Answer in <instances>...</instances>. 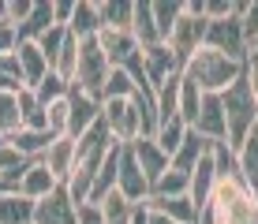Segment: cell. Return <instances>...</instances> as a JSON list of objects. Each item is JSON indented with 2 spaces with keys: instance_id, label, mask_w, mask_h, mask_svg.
<instances>
[{
  "instance_id": "d6a6232c",
  "label": "cell",
  "mask_w": 258,
  "mask_h": 224,
  "mask_svg": "<svg viewBox=\"0 0 258 224\" xmlns=\"http://www.w3.org/2000/svg\"><path fill=\"white\" fill-rule=\"evenodd\" d=\"M97 209H101L105 224H131V217H135V202H127L120 191H112L109 198L97 205Z\"/></svg>"
},
{
  "instance_id": "f1b7e54d",
  "label": "cell",
  "mask_w": 258,
  "mask_h": 224,
  "mask_svg": "<svg viewBox=\"0 0 258 224\" xmlns=\"http://www.w3.org/2000/svg\"><path fill=\"white\" fill-rule=\"evenodd\" d=\"M23 131V112H19V94H0V138H12Z\"/></svg>"
},
{
  "instance_id": "f6af8a7d",
  "label": "cell",
  "mask_w": 258,
  "mask_h": 224,
  "mask_svg": "<svg viewBox=\"0 0 258 224\" xmlns=\"http://www.w3.org/2000/svg\"><path fill=\"white\" fill-rule=\"evenodd\" d=\"M146 224H176V220H168L165 213H154V209H150V220H146Z\"/></svg>"
},
{
  "instance_id": "3957f363",
  "label": "cell",
  "mask_w": 258,
  "mask_h": 224,
  "mask_svg": "<svg viewBox=\"0 0 258 224\" xmlns=\"http://www.w3.org/2000/svg\"><path fill=\"white\" fill-rule=\"evenodd\" d=\"M221 105H225V123H228V146L239 150L258 127V101H254L251 86H247V79H236L221 94Z\"/></svg>"
},
{
  "instance_id": "ee69618b",
  "label": "cell",
  "mask_w": 258,
  "mask_h": 224,
  "mask_svg": "<svg viewBox=\"0 0 258 224\" xmlns=\"http://www.w3.org/2000/svg\"><path fill=\"white\" fill-rule=\"evenodd\" d=\"M79 224H105V217H101L97 205H83V209H79Z\"/></svg>"
},
{
  "instance_id": "30bf717a",
  "label": "cell",
  "mask_w": 258,
  "mask_h": 224,
  "mask_svg": "<svg viewBox=\"0 0 258 224\" xmlns=\"http://www.w3.org/2000/svg\"><path fill=\"white\" fill-rule=\"evenodd\" d=\"M34 224H79V205L71 202L68 187H56L49 198L34 205Z\"/></svg>"
},
{
  "instance_id": "d6986e66",
  "label": "cell",
  "mask_w": 258,
  "mask_h": 224,
  "mask_svg": "<svg viewBox=\"0 0 258 224\" xmlns=\"http://www.w3.org/2000/svg\"><path fill=\"white\" fill-rule=\"evenodd\" d=\"M146 205L154 213H165V217L176 220V224H199V217H202V209L187 198V194H183V198H150Z\"/></svg>"
},
{
  "instance_id": "8992f818",
  "label": "cell",
  "mask_w": 258,
  "mask_h": 224,
  "mask_svg": "<svg viewBox=\"0 0 258 224\" xmlns=\"http://www.w3.org/2000/svg\"><path fill=\"white\" fill-rule=\"evenodd\" d=\"M116 191L123 194L127 202H135V205H142V202H150V194H154V187H150V179H146V172L139 168V161H135V150L131 146H123L120 150V172H116Z\"/></svg>"
},
{
  "instance_id": "2e32d148",
  "label": "cell",
  "mask_w": 258,
  "mask_h": 224,
  "mask_svg": "<svg viewBox=\"0 0 258 224\" xmlns=\"http://www.w3.org/2000/svg\"><path fill=\"white\" fill-rule=\"evenodd\" d=\"M56 179H52V172L41 161H30V168L23 172V183H19V194L23 198H30V202H41V198H49L52 191H56Z\"/></svg>"
},
{
  "instance_id": "4316f807",
  "label": "cell",
  "mask_w": 258,
  "mask_h": 224,
  "mask_svg": "<svg viewBox=\"0 0 258 224\" xmlns=\"http://www.w3.org/2000/svg\"><path fill=\"white\" fill-rule=\"evenodd\" d=\"M101 8V23L116 26V30H131L135 23V0H97Z\"/></svg>"
},
{
  "instance_id": "1f68e13d",
  "label": "cell",
  "mask_w": 258,
  "mask_h": 224,
  "mask_svg": "<svg viewBox=\"0 0 258 224\" xmlns=\"http://www.w3.org/2000/svg\"><path fill=\"white\" fill-rule=\"evenodd\" d=\"M180 15H183V0H154V23H157L161 41H168V34L180 23Z\"/></svg>"
},
{
  "instance_id": "ba28073f",
  "label": "cell",
  "mask_w": 258,
  "mask_h": 224,
  "mask_svg": "<svg viewBox=\"0 0 258 224\" xmlns=\"http://www.w3.org/2000/svg\"><path fill=\"white\" fill-rule=\"evenodd\" d=\"M97 45H101L109 67H127L131 60H139V52H142L135 34L131 30H116V26H105V30L97 34Z\"/></svg>"
},
{
  "instance_id": "e0dca14e",
  "label": "cell",
  "mask_w": 258,
  "mask_h": 224,
  "mask_svg": "<svg viewBox=\"0 0 258 224\" xmlns=\"http://www.w3.org/2000/svg\"><path fill=\"white\" fill-rule=\"evenodd\" d=\"M131 150H135V161H139V168H142V172H146L150 187H154L157 179H161V176L168 172V165H172V161H168V157L161 154V150H157V142H154V138H139Z\"/></svg>"
},
{
  "instance_id": "603a6c76",
  "label": "cell",
  "mask_w": 258,
  "mask_h": 224,
  "mask_svg": "<svg viewBox=\"0 0 258 224\" xmlns=\"http://www.w3.org/2000/svg\"><path fill=\"white\" fill-rule=\"evenodd\" d=\"M12 142L15 150H19V154L26 157V161H41L45 157V150L52 146V142H56V134H49V131H30V127H23L19 134H12Z\"/></svg>"
},
{
  "instance_id": "f5cc1de1",
  "label": "cell",
  "mask_w": 258,
  "mask_h": 224,
  "mask_svg": "<svg viewBox=\"0 0 258 224\" xmlns=\"http://www.w3.org/2000/svg\"><path fill=\"white\" fill-rule=\"evenodd\" d=\"M254 134H258V127H254Z\"/></svg>"
},
{
  "instance_id": "9c48e42d",
  "label": "cell",
  "mask_w": 258,
  "mask_h": 224,
  "mask_svg": "<svg viewBox=\"0 0 258 224\" xmlns=\"http://www.w3.org/2000/svg\"><path fill=\"white\" fill-rule=\"evenodd\" d=\"M142 71H146L150 86H154V94L161 90L168 79H176L183 71V64L176 60V52L168 49V45H154V49H142Z\"/></svg>"
},
{
  "instance_id": "277c9868",
  "label": "cell",
  "mask_w": 258,
  "mask_h": 224,
  "mask_svg": "<svg viewBox=\"0 0 258 224\" xmlns=\"http://www.w3.org/2000/svg\"><path fill=\"white\" fill-rule=\"evenodd\" d=\"M109 60H105L101 45H97V38H86L83 45H79V71H75V90L86 97H97L101 101L105 94V83H109Z\"/></svg>"
},
{
  "instance_id": "cb8c5ba5",
  "label": "cell",
  "mask_w": 258,
  "mask_h": 224,
  "mask_svg": "<svg viewBox=\"0 0 258 224\" xmlns=\"http://www.w3.org/2000/svg\"><path fill=\"white\" fill-rule=\"evenodd\" d=\"M34 205L30 198H23L19 191L0 194V224H34Z\"/></svg>"
},
{
  "instance_id": "44dd1931",
  "label": "cell",
  "mask_w": 258,
  "mask_h": 224,
  "mask_svg": "<svg viewBox=\"0 0 258 224\" xmlns=\"http://www.w3.org/2000/svg\"><path fill=\"white\" fill-rule=\"evenodd\" d=\"M131 34L139 38L142 49L165 45L161 34H157V23H154V0H139V4H135V23H131Z\"/></svg>"
},
{
  "instance_id": "f35d334b",
  "label": "cell",
  "mask_w": 258,
  "mask_h": 224,
  "mask_svg": "<svg viewBox=\"0 0 258 224\" xmlns=\"http://www.w3.org/2000/svg\"><path fill=\"white\" fill-rule=\"evenodd\" d=\"M34 4H38V0H8L4 4V23L19 30V26L34 15Z\"/></svg>"
},
{
  "instance_id": "bcb514c9",
  "label": "cell",
  "mask_w": 258,
  "mask_h": 224,
  "mask_svg": "<svg viewBox=\"0 0 258 224\" xmlns=\"http://www.w3.org/2000/svg\"><path fill=\"white\" fill-rule=\"evenodd\" d=\"M199 224H213V217H210V205L202 209V217H199Z\"/></svg>"
},
{
  "instance_id": "52a82bcc",
  "label": "cell",
  "mask_w": 258,
  "mask_h": 224,
  "mask_svg": "<svg viewBox=\"0 0 258 224\" xmlns=\"http://www.w3.org/2000/svg\"><path fill=\"white\" fill-rule=\"evenodd\" d=\"M206 45H210V49H217V52H225V56H232V60H239V64L247 60V49H251L247 38H243V23H239V19L210 23L206 26Z\"/></svg>"
},
{
  "instance_id": "d4e9b609",
  "label": "cell",
  "mask_w": 258,
  "mask_h": 224,
  "mask_svg": "<svg viewBox=\"0 0 258 224\" xmlns=\"http://www.w3.org/2000/svg\"><path fill=\"white\" fill-rule=\"evenodd\" d=\"M187 123L180 120V116H176V120H165V123H157V131H154V142H157V150H161V154L172 161L176 157V150L183 146V138H187Z\"/></svg>"
},
{
  "instance_id": "60d3db41",
  "label": "cell",
  "mask_w": 258,
  "mask_h": 224,
  "mask_svg": "<svg viewBox=\"0 0 258 224\" xmlns=\"http://www.w3.org/2000/svg\"><path fill=\"white\" fill-rule=\"evenodd\" d=\"M75 4H79V0H52V19H56V26H71V19H75Z\"/></svg>"
},
{
  "instance_id": "b9f144b4",
  "label": "cell",
  "mask_w": 258,
  "mask_h": 224,
  "mask_svg": "<svg viewBox=\"0 0 258 224\" xmlns=\"http://www.w3.org/2000/svg\"><path fill=\"white\" fill-rule=\"evenodd\" d=\"M243 79H247V86H251V94L258 101V56L251 49H247V60H243Z\"/></svg>"
},
{
  "instance_id": "ac0fdd59",
  "label": "cell",
  "mask_w": 258,
  "mask_h": 224,
  "mask_svg": "<svg viewBox=\"0 0 258 224\" xmlns=\"http://www.w3.org/2000/svg\"><path fill=\"white\" fill-rule=\"evenodd\" d=\"M71 34H75L79 41H86V38H97V34L105 30V23H101V8H97V0H79L75 4V19H71L68 26Z\"/></svg>"
},
{
  "instance_id": "f907efd6",
  "label": "cell",
  "mask_w": 258,
  "mask_h": 224,
  "mask_svg": "<svg viewBox=\"0 0 258 224\" xmlns=\"http://www.w3.org/2000/svg\"><path fill=\"white\" fill-rule=\"evenodd\" d=\"M4 142H8V138H0V146H4Z\"/></svg>"
},
{
  "instance_id": "7a4b0ae2",
  "label": "cell",
  "mask_w": 258,
  "mask_h": 224,
  "mask_svg": "<svg viewBox=\"0 0 258 224\" xmlns=\"http://www.w3.org/2000/svg\"><path fill=\"white\" fill-rule=\"evenodd\" d=\"M210 217L213 224H258V198L243 187V179H217Z\"/></svg>"
},
{
  "instance_id": "ffe728a7",
  "label": "cell",
  "mask_w": 258,
  "mask_h": 224,
  "mask_svg": "<svg viewBox=\"0 0 258 224\" xmlns=\"http://www.w3.org/2000/svg\"><path fill=\"white\" fill-rule=\"evenodd\" d=\"M210 154V142L202 138L199 131H187V138H183V146L176 150V157H172V165L168 168H176V172H183V176H191L195 172V165H199L202 157Z\"/></svg>"
},
{
  "instance_id": "8fae6325",
  "label": "cell",
  "mask_w": 258,
  "mask_h": 224,
  "mask_svg": "<svg viewBox=\"0 0 258 224\" xmlns=\"http://www.w3.org/2000/svg\"><path fill=\"white\" fill-rule=\"evenodd\" d=\"M75 161H79V142L71 138V134H64V138H56V142L45 150L41 165L52 172V179H56L60 187H68V179L75 176Z\"/></svg>"
},
{
  "instance_id": "c3c4849f",
  "label": "cell",
  "mask_w": 258,
  "mask_h": 224,
  "mask_svg": "<svg viewBox=\"0 0 258 224\" xmlns=\"http://www.w3.org/2000/svg\"><path fill=\"white\" fill-rule=\"evenodd\" d=\"M251 52H254V56H258V41H251Z\"/></svg>"
},
{
  "instance_id": "816d5d0a",
  "label": "cell",
  "mask_w": 258,
  "mask_h": 224,
  "mask_svg": "<svg viewBox=\"0 0 258 224\" xmlns=\"http://www.w3.org/2000/svg\"><path fill=\"white\" fill-rule=\"evenodd\" d=\"M254 198H258V191H254Z\"/></svg>"
},
{
  "instance_id": "7c38bea8",
  "label": "cell",
  "mask_w": 258,
  "mask_h": 224,
  "mask_svg": "<svg viewBox=\"0 0 258 224\" xmlns=\"http://www.w3.org/2000/svg\"><path fill=\"white\" fill-rule=\"evenodd\" d=\"M206 142H228V123H225V105H221V94H206L202 97V109H199V120L195 127Z\"/></svg>"
},
{
  "instance_id": "ab89813d",
  "label": "cell",
  "mask_w": 258,
  "mask_h": 224,
  "mask_svg": "<svg viewBox=\"0 0 258 224\" xmlns=\"http://www.w3.org/2000/svg\"><path fill=\"white\" fill-rule=\"evenodd\" d=\"M243 38H247V45L251 41H258V0H247V12H243Z\"/></svg>"
},
{
  "instance_id": "8d00e7d4",
  "label": "cell",
  "mask_w": 258,
  "mask_h": 224,
  "mask_svg": "<svg viewBox=\"0 0 258 224\" xmlns=\"http://www.w3.org/2000/svg\"><path fill=\"white\" fill-rule=\"evenodd\" d=\"M34 94H38V101H41V105H52V101H60V97H68V94H71V86L56 75V71H49V79H45V83H41L38 90H34Z\"/></svg>"
},
{
  "instance_id": "484cf974",
  "label": "cell",
  "mask_w": 258,
  "mask_h": 224,
  "mask_svg": "<svg viewBox=\"0 0 258 224\" xmlns=\"http://www.w3.org/2000/svg\"><path fill=\"white\" fill-rule=\"evenodd\" d=\"M236 161H239V179H243L247 191H258V134L251 131V138L236 150Z\"/></svg>"
},
{
  "instance_id": "6da1fadb",
  "label": "cell",
  "mask_w": 258,
  "mask_h": 224,
  "mask_svg": "<svg viewBox=\"0 0 258 224\" xmlns=\"http://www.w3.org/2000/svg\"><path fill=\"white\" fill-rule=\"evenodd\" d=\"M183 75H187L202 94H225L236 79H243V64L232 60V56H225V52H217V49H210V45H202L187 64H183Z\"/></svg>"
},
{
  "instance_id": "5b68a950",
  "label": "cell",
  "mask_w": 258,
  "mask_h": 224,
  "mask_svg": "<svg viewBox=\"0 0 258 224\" xmlns=\"http://www.w3.org/2000/svg\"><path fill=\"white\" fill-rule=\"evenodd\" d=\"M206 15H191L187 8H183V15H180V23L172 26V34H168V49L176 52V60H180V64H187V60L195 56V52L202 49V45H206Z\"/></svg>"
},
{
  "instance_id": "9a60e30c",
  "label": "cell",
  "mask_w": 258,
  "mask_h": 224,
  "mask_svg": "<svg viewBox=\"0 0 258 224\" xmlns=\"http://www.w3.org/2000/svg\"><path fill=\"white\" fill-rule=\"evenodd\" d=\"M217 165H213V154H206L195 165V172H191V191H187V198L199 205V209H206L210 198H213V187H217Z\"/></svg>"
},
{
  "instance_id": "7bdbcfd3",
  "label": "cell",
  "mask_w": 258,
  "mask_h": 224,
  "mask_svg": "<svg viewBox=\"0 0 258 224\" xmlns=\"http://www.w3.org/2000/svg\"><path fill=\"white\" fill-rule=\"evenodd\" d=\"M15 45H19V34H15V26H0V56H8V52H15Z\"/></svg>"
},
{
  "instance_id": "f546056e",
  "label": "cell",
  "mask_w": 258,
  "mask_h": 224,
  "mask_svg": "<svg viewBox=\"0 0 258 224\" xmlns=\"http://www.w3.org/2000/svg\"><path fill=\"white\" fill-rule=\"evenodd\" d=\"M202 97H206V94H202V90L195 86L187 75H183V79H180V120L187 123V127H195V120H199Z\"/></svg>"
},
{
  "instance_id": "7dc6e473",
  "label": "cell",
  "mask_w": 258,
  "mask_h": 224,
  "mask_svg": "<svg viewBox=\"0 0 258 224\" xmlns=\"http://www.w3.org/2000/svg\"><path fill=\"white\" fill-rule=\"evenodd\" d=\"M0 194H12V187L4 183V176H0Z\"/></svg>"
},
{
  "instance_id": "83f0119b",
  "label": "cell",
  "mask_w": 258,
  "mask_h": 224,
  "mask_svg": "<svg viewBox=\"0 0 258 224\" xmlns=\"http://www.w3.org/2000/svg\"><path fill=\"white\" fill-rule=\"evenodd\" d=\"M180 79H183V71L176 79H168V83L157 90V123L176 120V116H180Z\"/></svg>"
},
{
  "instance_id": "d590c367",
  "label": "cell",
  "mask_w": 258,
  "mask_h": 224,
  "mask_svg": "<svg viewBox=\"0 0 258 224\" xmlns=\"http://www.w3.org/2000/svg\"><path fill=\"white\" fill-rule=\"evenodd\" d=\"M45 127H49V134H56V138L68 134V127H71V101H68V97L45 105Z\"/></svg>"
},
{
  "instance_id": "5bb4252c",
  "label": "cell",
  "mask_w": 258,
  "mask_h": 224,
  "mask_svg": "<svg viewBox=\"0 0 258 224\" xmlns=\"http://www.w3.org/2000/svg\"><path fill=\"white\" fill-rule=\"evenodd\" d=\"M15 56H19V67H23V83L26 90H38L41 83L49 79V60H45V52H41V45L38 41H19L15 45Z\"/></svg>"
},
{
  "instance_id": "e575fe53",
  "label": "cell",
  "mask_w": 258,
  "mask_h": 224,
  "mask_svg": "<svg viewBox=\"0 0 258 224\" xmlns=\"http://www.w3.org/2000/svg\"><path fill=\"white\" fill-rule=\"evenodd\" d=\"M135 79L127 75L123 67H112L109 71V83H105V94H101V101H127V97H135Z\"/></svg>"
},
{
  "instance_id": "836d02e7",
  "label": "cell",
  "mask_w": 258,
  "mask_h": 224,
  "mask_svg": "<svg viewBox=\"0 0 258 224\" xmlns=\"http://www.w3.org/2000/svg\"><path fill=\"white\" fill-rule=\"evenodd\" d=\"M191 191V176L176 172V168H168V172L154 183V194L150 198H183V194Z\"/></svg>"
},
{
  "instance_id": "74e56055",
  "label": "cell",
  "mask_w": 258,
  "mask_h": 224,
  "mask_svg": "<svg viewBox=\"0 0 258 224\" xmlns=\"http://www.w3.org/2000/svg\"><path fill=\"white\" fill-rule=\"evenodd\" d=\"M64 41H68V26H52V30L41 38V52H45V60H49V67H56V56H60V49H64Z\"/></svg>"
},
{
  "instance_id": "4fadbf2b",
  "label": "cell",
  "mask_w": 258,
  "mask_h": 224,
  "mask_svg": "<svg viewBox=\"0 0 258 224\" xmlns=\"http://www.w3.org/2000/svg\"><path fill=\"white\" fill-rule=\"evenodd\" d=\"M68 101H71V127H68V134L79 142L86 131L94 127V123H101V101H97V97H86V94H79L75 86H71Z\"/></svg>"
},
{
  "instance_id": "681fc988",
  "label": "cell",
  "mask_w": 258,
  "mask_h": 224,
  "mask_svg": "<svg viewBox=\"0 0 258 224\" xmlns=\"http://www.w3.org/2000/svg\"><path fill=\"white\" fill-rule=\"evenodd\" d=\"M0 26H4V4H0Z\"/></svg>"
},
{
  "instance_id": "4dcf8cb0",
  "label": "cell",
  "mask_w": 258,
  "mask_h": 224,
  "mask_svg": "<svg viewBox=\"0 0 258 224\" xmlns=\"http://www.w3.org/2000/svg\"><path fill=\"white\" fill-rule=\"evenodd\" d=\"M19 112H23V127L30 131H49L45 127V105L38 101L34 90H19Z\"/></svg>"
},
{
  "instance_id": "7402d4cb",
  "label": "cell",
  "mask_w": 258,
  "mask_h": 224,
  "mask_svg": "<svg viewBox=\"0 0 258 224\" xmlns=\"http://www.w3.org/2000/svg\"><path fill=\"white\" fill-rule=\"evenodd\" d=\"M52 26H56V19H52V0H38V4H34V15L15 34H19V41H41Z\"/></svg>"
}]
</instances>
